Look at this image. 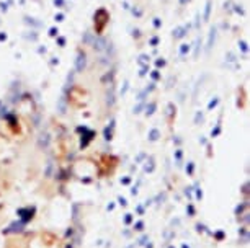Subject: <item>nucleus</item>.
I'll return each mask as SVG.
<instances>
[{
	"instance_id": "1",
	"label": "nucleus",
	"mask_w": 250,
	"mask_h": 248,
	"mask_svg": "<svg viewBox=\"0 0 250 248\" xmlns=\"http://www.w3.org/2000/svg\"><path fill=\"white\" fill-rule=\"evenodd\" d=\"M85 66H87L85 52H79V54H77V61H75V69H77V72H84Z\"/></svg>"
},
{
	"instance_id": "4",
	"label": "nucleus",
	"mask_w": 250,
	"mask_h": 248,
	"mask_svg": "<svg viewBox=\"0 0 250 248\" xmlns=\"http://www.w3.org/2000/svg\"><path fill=\"white\" fill-rule=\"evenodd\" d=\"M209 11H211V2H208L206 3V10H204V20L209 18Z\"/></svg>"
},
{
	"instance_id": "2",
	"label": "nucleus",
	"mask_w": 250,
	"mask_h": 248,
	"mask_svg": "<svg viewBox=\"0 0 250 248\" xmlns=\"http://www.w3.org/2000/svg\"><path fill=\"white\" fill-rule=\"evenodd\" d=\"M214 39H216V30L213 28V30H211V34H209V43H208V49H211V47H213V43H214Z\"/></svg>"
},
{
	"instance_id": "3",
	"label": "nucleus",
	"mask_w": 250,
	"mask_h": 248,
	"mask_svg": "<svg viewBox=\"0 0 250 248\" xmlns=\"http://www.w3.org/2000/svg\"><path fill=\"white\" fill-rule=\"evenodd\" d=\"M84 41H85L87 44H93V36H92V33H85V34H84Z\"/></svg>"
},
{
	"instance_id": "5",
	"label": "nucleus",
	"mask_w": 250,
	"mask_h": 248,
	"mask_svg": "<svg viewBox=\"0 0 250 248\" xmlns=\"http://www.w3.org/2000/svg\"><path fill=\"white\" fill-rule=\"evenodd\" d=\"M188 49H190V46H188V44H183V46H181V51H180V52H181V56H185Z\"/></svg>"
}]
</instances>
